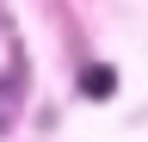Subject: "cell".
I'll return each instance as SVG.
<instances>
[{"label": "cell", "instance_id": "obj_1", "mask_svg": "<svg viewBox=\"0 0 148 142\" xmlns=\"http://www.w3.org/2000/svg\"><path fill=\"white\" fill-rule=\"evenodd\" d=\"M86 93H92V99L111 93V68H86Z\"/></svg>", "mask_w": 148, "mask_h": 142}]
</instances>
